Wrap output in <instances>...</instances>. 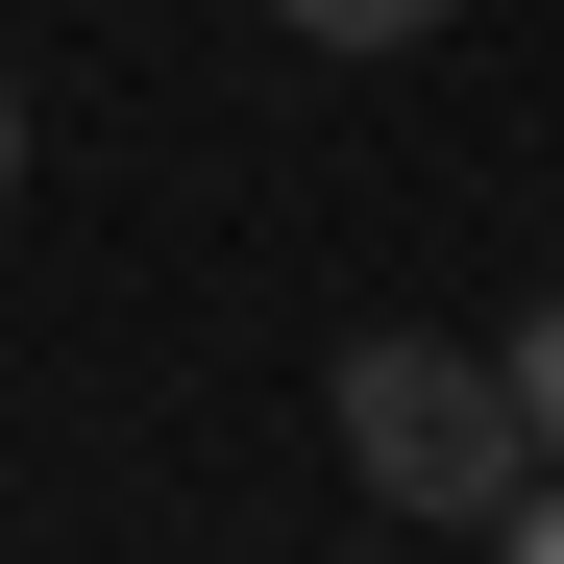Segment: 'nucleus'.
Listing matches in <instances>:
<instances>
[{
  "label": "nucleus",
  "mask_w": 564,
  "mask_h": 564,
  "mask_svg": "<svg viewBox=\"0 0 564 564\" xmlns=\"http://www.w3.org/2000/svg\"><path fill=\"white\" fill-rule=\"evenodd\" d=\"M491 564H564V466H540V491H516V516H491Z\"/></svg>",
  "instance_id": "20e7f679"
},
{
  "label": "nucleus",
  "mask_w": 564,
  "mask_h": 564,
  "mask_svg": "<svg viewBox=\"0 0 564 564\" xmlns=\"http://www.w3.org/2000/svg\"><path fill=\"white\" fill-rule=\"evenodd\" d=\"M516 417H540V466H564V295L516 319Z\"/></svg>",
  "instance_id": "7ed1b4c3"
},
{
  "label": "nucleus",
  "mask_w": 564,
  "mask_h": 564,
  "mask_svg": "<svg viewBox=\"0 0 564 564\" xmlns=\"http://www.w3.org/2000/svg\"><path fill=\"white\" fill-rule=\"evenodd\" d=\"M0 197H25V74H0Z\"/></svg>",
  "instance_id": "39448f33"
},
{
  "label": "nucleus",
  "mask_w": 564,
  "mask_h": 564,
  "mask_svg": "<svg viewBox=\"0 0 564 564\" xmlns=\"http://www.w3.org/2000/svg\"><path fill=\"white\" fill-rule=\"evenodd\" d=\"M319 417H344V466H368V491H393V516H442V540H491V516L540 491V417H516V344H442V319H368Z\"/></svg>",
  "instance_id": "f257e3e1"
},
{
  "label": "nucleus",
  "mask_w": 564,
  "mask_h": 564,
  "mask_svg": "<svg viewBox=\"0 0 564 564\" xmlns=\"http://www.w3.org/2000/svg\"><path fill=\"white\" fill-rule=\"evenodd\" d=\"M270 25H295V50H417L442 0H270Z\"/></svg>",
  "instance_id": "f03ea898"
}]
</instances>
